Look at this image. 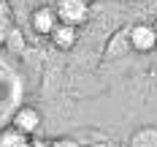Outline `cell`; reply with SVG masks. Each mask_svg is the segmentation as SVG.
<instances>
[{
    "mask_svg": "<svg viewBox=\"0 0 157 147\" xmlns=\"http://www.w3.org/2000/svg\"><path fill=\"white\" fill-rule=\"evenodd\" d=\"M8 33H11V11H8V3L0 0V44L8 38Z\"/></svg>",
    "mask_w": 157,
    "mask_h": 147,
    "instance_id": "cell-9",
    "label": "cell"
},
{
    "mask_svg": "<svg viewBox=\"0 0 157 147\" xmlns=\"http://www.w3.org/2000/svg\"><path fill=\"white\" fill-rule=\"evenodd\" d=\"M30 147H52V142H33Z\"/></svg>",
    "mask_w": 157,
    "mask_h": 147,
    "instance_id": "cell-11",
    "label": "cell"
},
{
    "mask_svg": "<svg viewBox=\"0 0 157 147\" xmlns=\"http://www.w3.org/2000/svg\"><path fill=\"white\" fill-rule=\"evenodd\" d=\"M155 27H157V22H155Z\"/></svg>",
    "mask_w": 157,
    "mask_h": 147,
    "instance_id": "cell-12",
    "label": "cell"
},
{
    "mask_svg": "<svg viewBox=\"0 0 157 147\" xmlns=\"http://www.w3.org/2000/svg\"><path fill=\"white\" fill-rule=\"evenodd\" d=\"M57 16H60V22L81 27L90 19V6H87V0H60L57 3Z\"/></svg>",
    "mask_w": 157,
    "mask_h": 147,
    "instance_id": "cell-1",
    "label": "cell"
},
{
    "mask_svg": "<svg viewBox=\"0 0 157 147\" xmlns=\"http://www.w3.org/2000/svg\"><path fill=\"white\" fill-rule=\"evenodd\" d=\"M130 147H157V128H141L130 136Z\"/></svg>",
    "mask_w": 157,
    "mask_h": 147,
    "instance_id": "cell-8",
    "label": "cell"
},
{
    "mask_svg": "<svg viewBox=\"0 0 157 147\" xmlns=\"http://www.w3.org/2000/svg\"><path fill=\"white\" fill-rule=\"evenodd\" d=\"M130 44L136 52H155L157 49V27L155 25H133L130 27Z\"/></svg>",
    "mask_w": 157,
    "mask_h": 147,
    "instance_id": "cell-2",
    "label": "cell"
},
{
    "mask_svg": "<svg viewBox=\"0 0 157 147\" xmlns=\"http://www.w3.org/2000/svg\"><path fill=\"white\" fill-rule=\"evenodd\" d=\"M76 38H78L76 25H68V22H60V25L54 27V33H52V44L57 49H71L76 44Z\"/></svg>",
    "mask_w": 157,
    "mask_h": 147,
    "instance_id": "cell-5",
    "label": "cell"
},
{
    "mask_svg": "<svg viewBox=\"0 0 157 147\" xmlns=\"http://www.w3.org/2000/svg\"><path fill=\"white\" fill-rule=\"evenodd\" d=\"M30 133H25V131H19L16 125L11 128L0 131V147H30Z\"/></svg>",
    "mask_w": 157,
    "mask_h": 147,
    "instance_id": "cell-6",
    "label": "cell"
},
{
    "mask_svg": "<svg viewBox=\"0 0 157 147\" xmlns=\"http://www.w3.org/2000/svg\"><path fill=\"white\" fill-rule=\"evenodd\" d=\"M57 25H60L57 8H52V6H41V8H35V14H33V27H35L38 33H44V35H52Z\"/></svg>",
    "mask_w": 157,
    "mask_h": 147,
    "instance_id": "cell-3",
    "label": "cell"
},
{
    "mask_svg": "<svg viewBox=\"0 0 157 147\" xmlns=\"http://www.w3.org/2000/svg\"><path fill=\"white\" fill-rule=\"evenodd\" d=\"M52 147H78L73 139H52Z\"/></svg>",
    "mask_w": 157,
    "mask_h": 147,
    "instance_id": "cell-10",
    "label": "cell"
},
{
    "mask_svg": "<svg viewBox=\"0 0 157 147\" xmlns=\"http://www.w3.org/2000/svg\"><path fill=\"white\" fill-rule=\"evenodd\" d=\"M14 125L19 131H25V133H33V131H38V125H41V112L35 106H22L14 114Z\"/></svg>",
    "mask_w": 157,
    "mask_h": 147,
    "instance_id": "cell-4",
    "label": "cell"
},
{
    "mask_svg": "<svg viewBox=\"0 0 157 147\" xmlns=\"http://www.w3.org/2000/svg\"><path fill=\"white\" fill-rule=\"evenodd\" d=\"M125 49H133V44H130V27L117 30L114 41H111L109 49H106V57H119V55H125Z\"/></svg>",
    "mask_w": 157,
    "mask_h": 147,
    "instance_id": "cell-7",
    "label": "cell"
}]
</instances>
